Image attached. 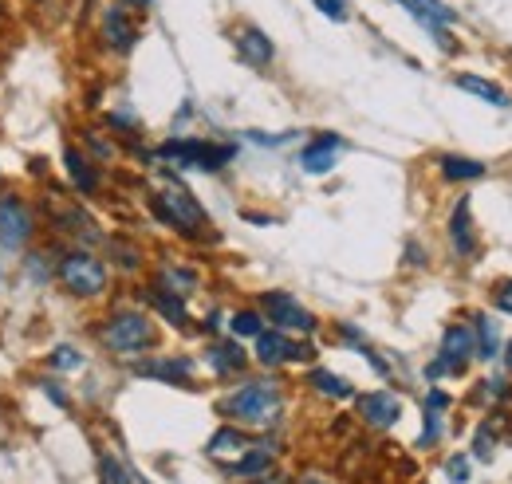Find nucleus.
I'll list each match as a JSON object with an SVG mask.
<instances>
[{"label":"nucleus","mask_w":512,"mask_h":484,"mask_svg":"<svg viewBox=\"0 0 512 484\" xmlns=\"http://www.w3.org/2000/svg\"><path fill=\"white\" fill-rule=\"evenodd\" d=\"M284 410V390L276 378H253V382H241L225 402H221V414L233 425H253L264 429L280 418Z\"/></svg>","instance_id":"obj_1"},{"label":"nucleus","mask_w":512,"mask_h":484,"mask_svg":"<svg viewBox=\"0 0 512 484\" xmlns=\"http://www.w3.org/2000/svg\"><path fill=\"white\" fill-rule=\"evenodd\" d=\"M99 343H103V351H111V355L134 359V355H146V351L158 343V331H154L150 315H142V311H115V315L103 319Z\"/></svg>","instance_id":"obj_2"},{"label":"nucleus","mask_w":512,"mask_h":484,"mask_svg":"<svg viewBox=\"0 0 512 484\" xmlns=\"http://www.w3.org/2000/svg\"><path fill=\"white\" fill-rule=\"evenodd\" d=\"M56 280H60V288H64L67 296H75V300H95L111 284L107 280V264L95 252H87V248H71V252L60 256Z\"/></svg>","instance_id":"obj_3"},{"label":"nucleus","mask_w":512,"mask_h":484,"mask_svg":"<svg viewBox=\"0 0 512 484\" xmlns=\"http://www.w3.org/2000/svg\"><path fill=\"white\" fill-rule=\"evenodd\" d=\"M150 209H154V217L162 225H170V229H178L186 237L205 233V221H209L205 209L197 205V197L182 182H166L162 189H154L150 193Z\"/></svg>","instance_id":"obj_4"},{"label":"nucleus","mask_w":512,"mask_h":484,"mask_svg":"<svg viewBox=\"0 0 512 484\" xmlns=\"http://www.w3.org/2000/svg\"><path fill=\"white\" fill-rule=\"evenodd\" d=\"M158 158L162 162H174V166H186V170H221L237 158V146L229 142H201V138H178V142H166L158 146Z\"/></svg>","instance_id":"obj_5"},{"label":"nucleus","mask_w":512,"mask_h":484,"mask_svg":"<svg viewBox=\"0 0 512 484\" xmlns=\"http://www.w3.org/2000/svg\"><path fill=\"white\" fill-rule=\"evenodd\" d=\"M36 237V209L20 197V193H4L0 197V248L20 252Z\"/></svg>","instance_id":"obj_6"},{"label":"nucleus","mask_w":512,"mask_h":484,"mask_svg":"<svg viewBox=\"0 0 512 484\" xmlns=\"http://www.w3.org/2000/svg\"><path fill=\"white\" fill-rule=\"evenodd\" d=\"M477 359V339H473V327H465V323H453L446 327V335H442V355H438V363L426 366V378H442L446 370L453 374H461L465 366Z\"/></svg>","instance_id":"obj_7"},{"label":"nucleus","mask_w":512,"mask_h":484,"mask_svg":"<svg viewBox=\"0 0 512 484\" xmlns=\"http://www.w3.org/2000/svg\"><path fill=\"white\" fill-rule=\"evenodd\" d=\"M256 343V363L260 366H284V363H308L312 359V347L308 343H296V339H288V331H260L253 339Z\"/></svg>","instance_id":"obj_8"},{"label":"nucleus","mask_w":512,"mask_h":484,"mask_svg":"<svg viewBox=\"0 0 512 484\" xmlns=\"http://www.w3.org/2000/svg\"><path fill=\"white\" fill-rule=\"evenodd\" d=\"M260 303H264V315L276 323V331H296V335H312L316 331V315L300 300H292L288 292H268Z\"/></svg>","instance_id":"obj_9"},{"label":"nucleus","mask_w":512,"mask_h":484,"mask_svg":"<svg viewBox=\"0 0 512 484\" xmlns=\"http://www.w3.org/2000/svg\"><path fill=\"white\" fill-rule=\"evenodd\" d=\"M99 40L111 48V52H130L134 44H138V20H134V12L123 8V4H111V8H103V16H99Z\"/></svg>","instance_id":"obj_10"},{"label":"nucleus","mask_w":512,"mask_h":484,"mask_svg":"<svg viewBox=\"0 0 512 484\" xmlns=\"http://www.w3.org/2000/svg\"><path fill=\"white\" fill-rule=\"evenodd\" d=\"M249 449H253V437H249L241 425H221V429L213 433V441H209V449H205V453H209L217 465L233 469Z\"/></svg>","instance_id":"obj_11"},{"label":"nucleus","mask_w":512,"mask_h":484,"mask_svg":"<svg viewBox=\"0 0 512 484\" xmlns=\"http://www.w3.org/2000/svg\"><path fill=\"white\" fill-rule=\"evenodd\" d=\"M339 154H343V138L320 134V138H312V142L300 150V166H304L308 174H331L335 162H339Z\"/></svg>","instance_id":"obj_12"},{"label":"nucleus","mask_w":512,"mask_h":484,"mask_svg":"<svg viewBox=\"0 0 512 484\" xmlns=\"http://www.w3.org/2000/svg\"><path fill=\"white\" fill-rule=\"evenodd\" d=\"M359 418L375 429H390V425L402 418V402L390 394V390H375V394H363L359 398Z\"/></svg>","instance_id":"obj_13"},{"label":"nucleus","mask_w":512,"mask_h":484,"mask_svg":"<svg viewBox=\"0 0 512 484\" xmlns=\"http://www.w3.org/2000/svg\"><path fill=\"white\" fill-rule=\"evenodd\" d=\"M64 170H67V182L75 185V193H99L103 189V174L91 166V154H83V150H75V146H67L64 150Z\"/></svg>","instance_id":"obj_14"},{"label":"nucleus","mask_w":512,"mask_h":484,"mask_svg":"<svg viewBox=\"0 0 512 484\" xmlns=\"http://www.w3.org/2000/svg\"><path fill=\"white\" fill-rule=\"evenodd\" d=\"M233 40H237V56L249 63V67H268L272 56H276V48H272V40L253 28V24H245V28H237L233 32Z\"/></svg>","instance_id":"obj_15"},{"label":"nucleus","mask_w":512,"mask_h":484,"mask_svg":"<svg viewBox=\"0 0 512 484\" xmlns=\"http://www.w3.org/2000/svg\"><path fill=\"white\" fill-rule=\"evenodd\" d=\"M446 406H449V394L442 390H430L426 394V425H422V437H418V445L422 449H434L438 445V437H442V429H446Z\"/></svg>","instance_id":"obj_16"},{"label":"nucleus","mask_w":512,"mask_h":484,"mask_svg":"<svg viewBox=\"0 0 512 484\" xmlns=\"http://www.w3.org/2000/svg\"><path fill=\"white\" fill-rule=\"evenodd\" d=\"M449 241L457 256H473L477 252V237H473V217H469V197L457 201L453 217H449Z\"/></svg>","instance_id":"obj_17"},{"label":"nucleus","mask_w":512,"mask_h":484,"mask_svg":"<svg viewBox=\"0 0 512 484\" xmlns=\"http://www.w3.org/2000/svg\"><path fill=\"white\" fill-rule=\"evenodd\" d=\"M272 461H276V445H268V441H253V449L229 469L233 477H249V481H256V477H264V473H272Z\"/></svg>","instance_id":"obj_18"},{"label":"nucleus","mask_w":512,"mask_h":484,"mask_svg":"<svg viewBox=\"0 0 512 484\" xmlns=\"http://www.w3.org/2000/svg\"><path fill=\"white\" fill-rule=\"evenodd\" d=\"M205 359H209V366H213L221 378H233V374H241V370H245V363H249L245 347H237L233 339H225V343H213Z\"/></svg>","instance_id":"obj_19"},{"label":"nucleus","mask_w":512,"mask_h":484,"mask_svg":"<svg viewBox=\"0 0 512 484\" xmlns=\"http://www.w3.org/2000/svg\"><path fill=\"white\" fill-rule=\"evenodd\" d=\"M142 378H158V382H186L193 374L190 359H154V363H138L134 366Z\"/></svg>","instance_id":"obj_20"},{"label":"nucleus","mask_w":512,"mask_h":484,"mask_svg":"<svg viewBox=\"0 0 512 484\" xmlns=\"http://www.w3.org/2000/svg\"><path fill=\"white\" fill-rule=\"evenodd\" d=\"M158 288L162 292H170V296H193V288H197V272L193 268H182V264H162V272H158Z\"/></svg>","instance_id":"obj_21"},{"label":"nucleus","mask_w":512,"mask_h":484,"mask_svg":"<svg viewBox=\"0 0 512 484\" xmlns=\"http://www.w3.org/2000/svg\"><path fill=\"white\" fill-rule=\"evenodd\" d=\"M461 91H469V95H477V99H485V103H493V107H509V95L497 87V83H489V79H481V75H457L453 79Z\"/></svg>","instance_id":"obj_22"},{"label":"nucleus","mask_w":512,"mask_h":484,"mask_svg":"<svg viewBox=\"0 0 512 484\" xmlns=\"http://www.w3.org/2000/svg\"><path fill=\"white\" fill-rule=\"evenodd\" d=\"M308 382H312V390H320V394L335 398V402H343V398H355L351 382H347V378H339V374H331V370H312V374H308Z\"/></svg>","instance_id":"obj_23"},{"label":"nucleus","mask_w":512,"mask_h":484,"mask_svg":"<svg viewBox=\"0 0 512 484\" xmlns=\"http://www.w3.org/2000/svg\"><path fill=\"white\" fill-rule=\"evenodd\" d=\"M150 303L166 315V323H174V327H190V315H186V300H182V296H170V292L154 288V292H150Z\"/></svg>","instance_id":"obj_24"},{"label":"nucleus","mask_w":512,"mask_h":484,"mask_svg":"<svg viewBox=\"0 0 512 484\" xmlns=\"http://www.w3.org/2000/svg\"><path fill=\"white\" fill-rule=\"evenodd\" d=\"M473 339H477V355H481V359H493L497 347H501V339H497V323H493L489 315H477V319H473Z\"/></svg>","instance_id":"obj_25"},{"label":"nucleus","mask_w":512,"mask_h":484,"mask_svg":"<svg viewBox=\"0 0 512 484\" xmlns=\"http://www.w3.org/2000/svg\"><path fill=\"white\" fill-rule=\"evenodd\" d=\"M481 174H485L481 162H469V158H457V154L442 158V178L446 182H469V178H481Z\"/></svg>","instance_id":"obj_26"},{"label":"nucleus","mask_w":512,"mask_h":484,"mask_svg":"<svg viewBox=\"0 0 512 484\" xmlns=\"http://www.w3.org/2000/svg\"><path fill=\"white\" fill-rule=\"evenodd\" d=\"M229 331H233L237 339H256V335L264 331V315H260V311H233Z\"/></svg>","instance_id":"obj_27"},{"label":"nucleus","mask_w":512,"mask_h":484,"mask_svg":"<svg viewBox=\"0 0 512 484\" xmlns=\"http://www.w3.org/2000/svg\"><path fill=\"white\" fill-rule=\"evenodd\" d=\"M28 276H32L36 284H48V280L56 276V264H52L48 248H36V252H28Z\"/></svg>","instance_id":"obj_28"},{"label":"nucleus","mask_w":512,"mask_h":484,"mask_svg":"<svg viewBox=\"0 0 512 484\" xmlns=\"http://www.w3.org/2000/svg\"><path fill=\"white\" fill-rule=\"evenodd\" d=\"M99 481H103V484H134V477H130L127 465H123L119 457L103 453V461H99Z\"/></svg>","instance_id":"obj_29"},{"label":"nucleus","mask_w":512,"mask_h":484,"mask_svg":"<svg viewBox=\"0 0 512 484\" xmlns=\"http://www.w3.org/2000/svg\"><path fill=\"white\" fill-rule=\"evenodd\" d=\"M493 429L497 422H485L477 429V437H473V453L481 457V461H493V453H497V445H493Z\"/></svg>","instance_id":"obj_30"},{"label":"nucleus","mask_w":512,"mask_h":484,"mask_svg":"<svg viewBox=\"0 0 512 484\" xmlns=\"http://www.w3.org/2000/svg\"><path fill=\"white\" fill-rule=\"evenodd\" d=\"M48 366H52V370H79V366H83V355H79V351H75V347H56V351H52V359H48Z\"/></svg>","instance_id":"obj_31"},{"label":"nucleus","mask_w":512,"mask_h":484,"mask_svg":"<svg viewBox=\"0 0 512 484\" xmlns=\"http://www.w3.org/2000/svg\"><path fill=\"white\" fill-rule=\"evenodd\" d=\"M469 469H473V465H469V457H465V453H457V457H449V461H446V477L453 484L469 481Z\"/></svg>","instance_id":"obj_32"},{"label":"nucleus","mask_w":512,"mask_h":484,"mask_svg":"<svg viewBox=\"0 0 512 484\" xmlns=\"http://www.w3.org/2000/svg\"><path fill=\"white\" fill-rule=\"evenodd\" d=\"M312 4L320 8L323 16H331V20H339V24H343V20L351 16V8H347V0H312Z\"/></svg>","instance_id":"obj_33"},{"label":"nucleus","mask_w":512,"mask_h":484,"mask_svg":"<svg viewBox=\"0 0 512 484\" xmlns=\"http://www.w3.org/2000/svg\"><path fill=\"white\" fill-rule=\"evenodd\" d=\"M87 146L99 154V158H115V142H107V138H99L95 130H87Z\"/></svg>","instance_id":"obj_34"},{"label":"nucleus","mask_w":512,"mask_h":484,"mask_svg":"<svg viewBox=\"0 0 512 484\" xmlns=\"http://www.w3.org/2000/svg\"><path fill=\"white\" fill-rule=\"evenodd\" d=\"M44 394H48V398H52L60 410H67V390L56 382V378H48V382H44Z\"/></svg>","instance_id":"obj_35"},{"label":"nucleus","mask_w":512,"mask_h":484,"mask_svg":"<svg viewBox=\"0 0 512 484\" xmlns=\"http://www.w3.org/2000/svg\"><path fill=\"white\" fill-rule=\"evenodd\" d=\"M497 307H501L505 315H512V280L505 288H497Z\"/></svg>","instance_id":"obj_36"},{"label":"nucleus","mask_w":512,"mask_h":484,"mask_svg":"<svg viewBox=\"0 0 512 484\" xmlns=\"http://www.w3.org/2000/svg\"><path fill=\"white\" fill-rule=\"evenodd\" d=\"M115 4H123L130 12H146V8H154V0H115Z\"/></svg>","instance_id":"obj_37"},{"label":"nucleus","mask_w":512,"mask_h":484,"mask_svg":"<svg viewBox=\"0 0 512 484\" xmlns=\"http://www.w3.org/2000/svg\"><path fill=\"white\" fill-rule=\"evenodd\" d=\"M300 484H323V481H320V477H304Z\"/></svg>","instance_id":"obj_38"},{"label":"nucleus","mask_w":512,"mask_h":484,"mask_svg":"<svg viewBox=\"0 0 512 484\" xmlns=\"http://www.w3.org/2000/svg\"><path fill=\"white\" fill-rule=\"evenodd\" d=\"M256 484H280V481H260V477H256Z\"/></svg>","instance_id":"obj_39"},{"label":"nucleus","mask_w":512,"mask_h":484,"mask_svg":"<svg viewBox=\"0 0 512 484\" xmlns=\"http://www.w3.org/2000/svg\"><path fill=\"white\" fill-rule=\"evenodd\" d=\"M505 359H509V370H512V347H509V355H505Z\"/></svg>","instance_id":"obj_40"}]
</instances>
